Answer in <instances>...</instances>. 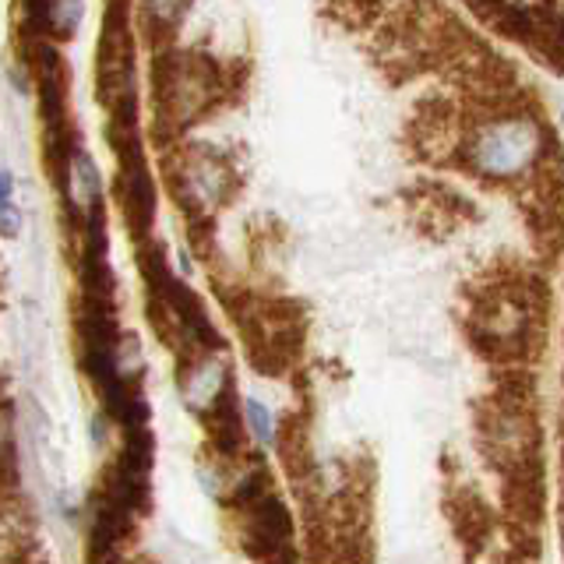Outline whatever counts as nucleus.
Returning <instances> with one entry per match:
<instances>
[{
    "instance_id": "obj_7",
    "label": "nucleus",
    "mask_w": 564,
    "mask_h": 564,
    "mask_svg": "<svg viewBox=\"0 0 564 564\" xmlns=\"http://www.w3.org/2000/svg\"><path fill=\"white\" fill-rule=\"evenodd\" d=\"M35 18L46 25L50 35L67 40L82 22V0H35Z\"/></svg>"
},
{
    "instance_id": "obj_6",
    "label": "nucleus",
    "mask_w": 564,
    "mask_h": 564,
    "mask_svg": "<svg viewBox=\"0 0 564 564\" xmlns=\"http://www.w3.org/2000/svg\"><path fill=\"white\" fill-rule=\"evenodd\" d=\"M223 184H226V170L216 155H198L191 159L187 166V187L198 202H216L223 198Z\"/></svg>"
},
{
    "instance_id": "obj_1",
    "label": "nucleus",
    "mask_w": 564,
    "mask_h": 564,
    "mask_svg": "<svg viewBox=\"0 0 564 564\" xmlns=\"http://www.w3.org/2000/svg\"><path fill=\"white\" fill-rule=\"evenodd\" d=\"M543 152V128L533 117H501L476 128L469 141V163L480 176H522Z\"/></svg>"
},
{
    "instance_id": "obj_9",
    "label": "nucleus",
    "mask_w": 564,
    "mask_h": 564,
    "mask_svg": "<svg viewBox=\"0 0 564 564\" xmlns=\"http://www.w3.org/2000/svg\"><path fill=\"white\" fill-rule=\"evenodd\" d=\"M145 11L155 18V22L173 25L176 18L184 14V0H145Z\"/></svg>"
},
{
    "instance_id": "obj_10",
    "label": "nucleus",
    "mask_w": 564,
    "mask_h": 564,
    "mask_svg": "<svg viewBox=\"0 0 564 564\" xmlns=\"http://www.w3.org/2000/svg\"><path fill=\"white\" fill-rule=\"evenodd\" d=\"M4 234H18V208H14V181L11 173H4Z\"/></svg>"
},
{
    "instance_id": "obj_2",
    "label": "nucleus",
    "mask_w": 564,
    "mask_h": 564,
    "mask_svg": "<svg viewBox=\"0 0 564 564\" xmlns=\"http://www.w3.org/2000/svg\"><path fill=\"white\" fill-rule=\"evenodd\" d=\"M166 110L173 123H187L194 120L205 102L216 96V82H212V67L205 61H194L184 57L181 64H170V75H166Z\"/></svg>"
},
{
    "instance_id": "obj_8",
    "label": "nucleus",
    "mask_w": 564,
    "mask_h": 564,
    "mask_svg": "<svg viewBox=\"0 0 564 564\" xmlns=\"http://www.w3.org/2000/svg\"><path fill=\"white\" fill-rule=\"evenodd\" d=\"M243 420H247V427L254 431V437L261 441V445H272L275 441V420L269 413V405L251 399V402H243Z\"/></svg>"
},
{
    "instance_id": "obj_3",
    "label": "nucleus",
    "mask_w": 564,
    "mask_h": 564,
    "mask_svg": "<svg viewBox=\"0 0 564 564\" xmlns=\"http://www.w3.org/2000/svg\"><path fill=\"white\" fill-rule=\"evenodd\" d=\"M184 399L194 413L212 416L226 402V364L219 357H198L184 370Z\"/></svg>"
},
{
    "instance_id": "obj_5",
    "label": "nucleus",
    "mask_w": 564,
    "mask_h": 564,
    "mask_svg": "<svg viewBox=\"0 0 564 564\" xmlns=\"http://www.w3.org/2000/svg\"><path fill=\"white\" fill-rule=\"evenodd\" d=\"M67 191L82 216H93L99 205V170L85 152H75L67 163Z\"/></svg>"
},
{
    "instance_id": "obj_4",
    "label": "nucleus",
    "mask_w": 564,
    "mask_h": 564,
    "mask_svg": "<svg viewBox=\"0 0 564 564\" xmlns=\"http://www.w3.org/2000/svg\"><path fill=\"white\" fill-rule=\"evenodd\" d=\"M290 533V519H286V508H282L275 498H258L251 501V511H247V543L251 551L258 554H279L282 540Z\"/></svg>"
}]
</instances>
